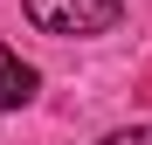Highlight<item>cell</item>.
<instances>
[{
    "instance_id": "1",
    "label": "cell",
    "mask_w": 152,
    "mask_h": 145,
    "mask_svg": "<svg viewBox=\"0 0 152 145\" xmlns=\"http://www.w3.org/2000/svg\"><path fill=\"white\" fill-rule=\"evenodd\" d=\"M21 14L56 42H90L124 21V0H21Z\"/></svg>"
},
{
    "instance_id": "3",
    "label": "cell",
    "mask_w": 152,
    "mask_h": 145,
    "mask_svg": "<svg viewBox=\"0 0 152 145\" xmlns=\"http://www.w3.org/2000/svg\"><path fill=\"white\" fill-rule=\"evenodd\" d=\"M97 145H152V131H145V125H124V131H104Z\"/></svg>"
},
{
    "instance_id": "2",
    "label": "cell",
    "mask_w": 152,
    "mask_h": 145,
    "mask_svg": "<svg viewBox=\"0 0 152 145\" xmlns=\"http://www.w3.org/2000/svg\"><path fill=\"white\" fill-rule=\"evenodd\" d=\"M35 83H42V76H35V62H21L7 42H0V117L21 111V104H35Z\"/></svg>"
}]
</instances>
